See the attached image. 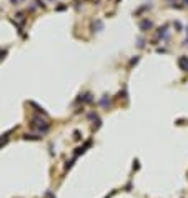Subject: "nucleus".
Masks as SVG:
<instances>
[{
	"label": "nucleus",
	"mask_w": 188,
	"mask_h": 198,
	"mask_svg": "<svg viewBox=\"0 0 188 198\" xmlns=\"http://www.w3.org/2000/svg\"><path fill=\"white\" fill-rule=\"evenodd\" d=\"M25 138L27 140H38L40 137H38V135H25Z\"/></svg>",
	"instance_id": "obj_4"
},
{
	"label": "nucleus",
	"mask_w": 188,
	"mask_h": 198,
	"mask_svg": "<svg viewBox=\"0 0 188 198\" xmlns=\"http://www.w3.org/2000/svg\"><path fill=\"white\" fill-rule=\"evenodd\" d=\"M30 128H34V130H37V132H40V133H45V132H48L50 123H48L47 120H42L40 117H34V118L30 120Z\"/></svg>",
	"instance_id": "obj_1"
},
{
	"label": "nucleus",
	"mask_w": 188,
	"mask_h": 198,
	"mask_svg": "<svg viewBox=\"0 0 188 198\" xmlns=\"http://www.w3.org/2000/svg\"><path fill=\"white\" fill-rule=\"evenodd\" d=\"M178 65H180L181 70L188 72V57H180V58H178Z\"/></svg>",
	"instance_id": "obj_2"
},
{
	"label": "nucleus",
	"mask_w": 188,
	"mask_h": 198,
	"mask_svg": "<svg viewBox=\"0 0 188 198\" xmlns=\"http://www.w3.org/2000/svg\"><path fill=\"white\" fill-rule=\"evenodd\" d=\"M150 27H152V22H150V20H143V22L140 23L141 30H147V28H150Z\"/></svg>",
	"instance_id": "obj_3"
}]
</instances>
